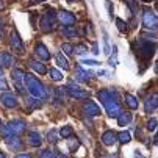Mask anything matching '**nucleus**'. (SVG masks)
<instances>
[{
  "instance_id": "nucleus-26",
  "label": "nucleus",
  "mask_w": 158,
  "mask_h": 158,
  "mask_svg": "<svg viewBox=\"0 0 158 158\" xmlns=\"http://www.w3.org/2000/svg\"><path fill=\"white\" fill-rule=\"evenodd\" d=\"M125 103L131 108V110H136L138 108V99L131 96V94H125Z\"/></svg>"
},
{
  "instance_id": "nucleus-28",
  "label": "nucleus",
  "mask_w": 158,
  "mask_h": 158,
  "mask_svg": "<svg viewBox=\"0 0 158 158\" xmlns=\"http://www.w3.org/2000/svg\"><path fill=\"white\" fill-rule=\"evenodd\" d=\"M39 158H56V153L50 149H44L39 152Z\"/></svg>"
},
{
  "instance_id": "nucleus-14",
  "label": "nucleus",
  "mask_w": 158,
  "mask_h": 158,
  "mask_svg": "<svg viewBox=\"0 0 158 158\" xmlns=\"http://www.w3.org/2000/svg\"><path fill=\"white\" fill-rule=\"evenodd\" d=\"M5 143L13 150H20L22 149V139L17 136V135H10V136H6L5 138Z\"/></svg>"
},
{
  "instance_id": "nucleus-49",
  "label": "nucleus",
  "mask_w": 158,
  "mask_h": 158,
  "mask_svg": "<svg viewBox=\"0 0 158 158\" xmlns=\"http://www.w3.org/2000/svg\"><path fill=\"white\" fill-rule=\"evenodd\" d=\"M108 158H113V156H108Z\"/></svg>"
},
{
  "instance_id": "nucleus-11",
  "label": "nucleus",
  "mask_w": 158,
  "mask_h": 158,
  "mask_svg": "<svg viewBox=\"0 0 158 158\" xmlns=\"http://www.w3.org/2000/svg\"><path fill=\"white\" fill-rule=\"evenodd\" d=\"M83 111L86 113L88 116H99V114H100L99 105H97L96 102H93V100H86V102L83 103Z\"/></svg>"
},
{
  "instance_id": "nucleus-46",
  "label": "nucleus",
  "mask_w": 158,
  "mask_h": 158,
  "mask_svg": "<svg viewBox=\"0 0 158 158\" xmlns=\"http://www.w3.org/2000/svg\"><path fill=\"white\" fill-rule=\"evenodd\" d=\"M2 72H3V69H2V67H0V75H2Z\"/></svg>"
},
{
  "instance_id": "nucleus-31",
  "label": "nucleus",
  "mask_w": 158,
  "mask_h": 158,
  "mask_svg": "<svg viewBox=\"0 0 158 158\" xmlns=\"http://www.w3.org/2000/svg\"><path fill=\"white\" fill-rule=\"evenodd\" d=\"M47 141H49L50 144H55V143L58 141V135H56V130H50V131H49V135H47Z\"/></svg>"
},
{
  "instance_id": "nucleus-23",
  "label": "nucleus",
  "mask_w": 158,
  "mask_h": 158,
  "mask_svg": "<svg viewBox=\"0 0 158 158\" xmlns=\"http://www.w3.org/2000/svg\"><path fill=\"white\" fill-rule=\"evenodd\" d=\"M131 114L130 113H121V114L118 116V125H121V127H124V125H128L130 122H131Z\"/></svg>"
},
{
  "instance_id": "nucleus-48",
  "label": "nucleus",
  "mask_w": 158,
  "mask_h": 158,
  "mask_svg": "<svg viewBox=\"0 0 158 158\" xmlns=\"http://www.w3.org/2000/svg\"><path fill=\"white\" fill-rule=\"evenodd\" d=\"M143 2H146V3H147V2H150V0H143Z\"/></svg>"
},
{
  "instance_id": "nucleus-6",
  "label": "nucleus",
  "mask_w": 158,
  "mask_h": 158,
  "mask_svg": "<svg viewBox=\"0 0 158 158\" xmlns=\"http://www.w3.org/2000/svg\"><path fill=\"white\" fill-rule=\"evenodd\" d=\"M10 46L16 53H24V42H22V38L16 30H13L10 35Z\"/></svg>"
},
{
  "instance_id": "nucleus-34",
  "label": "nucleus",
  "mask_w": 158,
  "mask_h": 158,
  "mask_svg": "<svg viewBox=\"0 0 158 158\" xmlns=\"http://www.w3.org/2000/svg\"><path fill=\"white\" fill-rule=\"evenodd\" d=\"M74 50H75L78 55H83V53L88 50V47L85 46V44H78V46H75V47H74Z\"/></svg>"
},
{
  "instance_id": "nucleus-35",
  "label": "nucleus",
  "mask_w": 158,
  "mask_h": 158,
  "mask_svg": "<svg viewBox=\"0 0 158 158\" xmlns=\"http://www.w3.org/2000/svg\"><path fill=\"white\" fill-rule=\"evenodd\" d=\"M116 24H118V28H119V31H121V33H124V31L127 30V27H125V22H124L122 19H116Z\"/></svg>"
},
{
  "instance_id": "nucleus-8",
  "label": "nucleus",
  "mask_w": 158,
  "mask_h": 158,
  "mask_svg": "<svg viewBox=\"0 0 158 158\" xmlns=\"http://www.w3.org/2000/svg\"><path fill=\"white\" fill-rule=\"evenodd\" d=\"M75 16L71 13V11H66V10H61V11H58L56 13V20H60L61 24L64 25V27H67V25H72V24H75Z\"/></svg>"
},
{
  "instance_id": "nucleus-33",
  "label": "nucleus",
  "mask_w": 158,
  "mask_h": 158,
  "mask_svg": "<svg viewBox=\"0 0 158 158\" xmlns=\"http://www.w3.org/2000/svg\"><path fill=\"white\" fill-rule=\"evenodd\" d=\"M155 128H156V119L152 118V119L147 121V130L149 131H155Z\"/></svg>"
},
{
  "instance_id": "nucleus-43",
  "label": "nucleus",
  "mask_w": 158,
  "mask_h": 158,
  "mask_svg": "<svg viewBox=\"0 0 158 158\" xmlns=\"http://www.w3.org/2000/svg\"><path fill=\"white\" fill-rule=\"evenodd\" d=\"M0 158H6V156H5V153H3V152H0Z\"/></svg>"
},
{
  "instance_id": "nucleus-5",
  "label": "nucleus",
  "mask_w": 158,
  "mask_h": 158,
  "mask_svg": "<svg viewBox=\"0 0 158 158\" xmlns=\"http://www.w3.org/2000/svg\"><path fill=\"white\" fill-rule=\"evenodd\" d=\"M11 78L14 86L17 88L19 93H24V88H25V72L22 69H13L11 71Z\"/></svg>"
},
{
  "instance_id": "nucleus-38",
  "label": "nucleus",
  "mask_w": 158,
  "mask_h": 158,
  "mask_svg": "<svg viewBox=\"0 0 158 158\" xmlns=\"http://www.w3.org/2000/svg\"><path fill=\"white\" fill-rule=\"evenodd\" d=\"M83 64H86V66H97V64H100L99 61H96V60H83L81 61Z\"/></svg>"
},
{
  "instance_id": "nucleus-40",
  "label": "nucleus",
  "mask_w": 158,
  "mask_h": 158,
  "mask_svg": "<svg viewBox=\"0 0 158 158\" xmlns=\"http://www.w3.org/2000/svg\"><path fill=\"white\" fill-rule=\"evenodd\" d=\"M16 158H31V155L30 153H19V155H16Z\"/></svg>"
},
{
  "instance_id": "nucleus-12",
  "label": "nucleus",
  "mask_w": 158,
  "mask_h": 158,
  "mask_svg": "<svg viewBox=\"0 0 158 158\" xmlns=\"http://www.w3.org/2000/svg\"><path fill=\"white\" fill-rule=\"evenodd\" d=\"M153 53H155V44L153 42L150 44V41H144L139 47V55L144 58H150Z\"/></svg>"
},
{
  "instance_id": "nucleus-47",
  "label": "nucleus",
  "mask_w": 158,
  "mask_h": 158,
  "mask_svg": "<svg viewBox=\"0 0 158 158\" xmlns=\"http://www.w3.org/2000/svg\"><path fill=\"white\" fill-rule=\"evenodd\" d=\"M36 2H46V0H36Z\"/></svg>"
},
{
  "instance_id": "nucleus-15",
  "label": "nucleus",
  "mask_w": 158,
  "mask_h": 158,
  "mask_svg": "<svg viewBox=\"0 0 158 158\" xmlns=\"http://www.w3.org/2000/svg\"><path fill=\"white\" fill-rule=\"evenodd\" d=\"M158 108V102H156V94H152L146 99L144 102V111L146 113H155Z\"/></svg>"
},
{
  "instance_id": "nucleus-18",
  "label": "nucleus",
  "mask_w": 158,
  "mask_h": 158,
  "mask_svg": "<svg viewBox=\"0 0 158 158\" xmlns=\"http://www.w3.org/2000/svg\"><path fill=\"white\" fill-rule=\"evenodd\" d=\"M27 141H28V144H30L31 147H39V146L42 144L41 135H39L38 131H30V133H28V138H27Z\"/></svg>"
},
{
  "instance_id": "nucleus-27",
  "label": "nucleus",
  "mask_w": 158,
  "mask_h": 158,
  "mask_svg": "<svg viewBox=\"0 0 158 158\" xmlns=\"http://www.w3.org/2000/svg\"><path fill=\"white\" fill-rule=\"evenodd\" d=\"M49 74H50V78H52L53 81H60V80H63V74H61L58 69H53V67H52V69L49 71Z\"/></svg>"
},
{
  "instance_id": "nucleus-17",
  "label": "nucleus",
  "mask_w": 158,
  "mask_h": 158,
  "mask_svg": "<svg viewBox=\"0 0 158 158\" xmlns=\"http://www.w3.org/2000/svg\"><path fill=\"white\" fill-rule=\"evenodd\" d=\"M14 64V56L10 55L8 52H2L0 53V67H11Z\"/></svg>"
},
{
  "instance_id": "nucleus-24",
  "label": "nucleus",
  "mask_w": 158,
  "mask_h": 158,
  "mask_svg": "<svg viewBox=\"0 0 158 158\" xmlns=\"http://www.w3.org/2000/svg\"><path fill=\"white\" fill-rule=\"evenodd\" d=\"M72 133H74V130H72L71 125H64L60 130V136L64 138V139H69V138H72Z\"/></svg>"
},
{
  "instance_id": "nucleus-44",
  "label": "nucleus",
  "mask_w": 158,
  "mask_h": 158,
  "mask_svg": "<svg viewBox=\"0 0 158 158\" xmlns=\"http://www.w3.org/2000/svg\"><path fill=\"white\" fill-rule=\"evenodd\" d=\"M3 8V3H2V0H0V10H2Z\"/></svg>"
},
{
  "instance_id": "nucleus-41",
  "label": "nucleus",
  "mask_w": 158,
  "mask_h": 158,
  "mask_svg": "<svg viewBox=\"0 0 158 158\" xmlns=\"http://www.w3.org/2000/svg\"><path fill=\"white\" fill-rule=\"evenodd\" d=\"M135 158H146L141 152H138V150H135Z\"/></svg>"
},
{
  "instance_id": "nucleus-9",
  "label": "nucleus",
  "mask_w": 158,
  "mask_h": 158,
  "mask_svg": "<svg viewBox=\"0 0 158 158\" xmlns=\"http://www.w3.org/2000/svg\"><path fill=\"white\" fill-rule=\"evenodd\" d=\"M25 122L22 121V119H13L6 124V128L10 130L11 135H20L22 131H25Z\"/></svg>"
},
{
  "instance_id": "nucleus-16",
  "label": "nucleus",
  "mask_w": 158,
  "mask_h": 158,
  "mask_svg": "<svg viewBox=\"0 0 158 158\" xmlns=\"http://www.w3.org/2000/svg\"><path fill=\"white\" fill-rule=\"evenodd\" d=\"M102 143L105 146H113L118 143V138H116V133L113 130H106L103 135H102Z\"/></svg>"
},
{
  "instance_id": "nucleus-13",
  "label": "nucleus",
  "mask_w": 158,
  "mask_h": 158,
  "mask_svg": "<svg viewBox=\"0 0 158 158\" xmlns=\"http://www.w3.org/2000/svg\"><path fill=\"white\" fill-rule=\"evenodd\" d=\"M35 53H36L38 58H41L44 61H49L50 60V52L47 50V47L44 46L42 42H38L36 46H35Z\"/></svg>"
},
{
  "instance_id": "nucleus-36",
  "label": "nucleus",
  "mask_w": 158,
  "mask_h": 158,
  "mask_svg": "<svg viewBox=\"0 0 158 158\" xmlns=\"http://www.w3.org/2000/svg\"><path fill=\"white\" fill-rule=\"evenodd\" d=\"M8 89H10V86H8L6 80H5V78H0V91H3V93H6Z\"/></svg>"
},
{
  "instance_id": "nucleus-7",
  "label": "nucleus",
  "mask_w": 158,
  "mask_h": 158,
  "mask_svg": "<svg viewBox=\"0 0 158 158\" xmlns=\"http://www.w3.org/2000/svg\"><path fill=\"white\" fill-rule=\"evenodd\" d=\"M66 89H67V94H69L71 97H74V99H78V100H83V99H88L89 97V94L86 93V91H83V89L80 88V86H74V83H69L66 86Z\"/></svg>"
},
{
  "instance_id": "nucleus-25",
  "label": "nucleus",
  "mask_w": 158,
  "mask_h": 158,
  "mask_svg": "<svg viewBox=\"0 0 158 158\" xmlns=\"http://www.w3.org/2000/svg\"><path fill=\"white\" fill-rule=\"evenodd\" d=\"M116 138H118L119 143H122V144H128V143L131 141V135H130L128 131H121V133H116Z\"/></svg>"
},
{
  "instance_id": "nucleus-1",
  "label": "nucleus",
  "mask_w": 158,
  "mask_h": 158,
  "mask_svg": "<svg viewBox=\"0 0 158 158\" xmlns=\"http://www.w3.org/2000/svg\"><path fill=\"white\" fill-rule=\"evenodd\" d=\"M99 100L102 102V105L105 106L106 113L110 118H118L121 114V103L118 100V94L114 91H110V89H102L97 93Z\"/></svg>"
},
{
  "instance_id": "nucleus-39",
  "label": "nucleus",
  "mask_w": 158,
  "mask_h": 158,
  "mask_svg": "<svg viewBox=\"0 0 158 158\" xmlns=\"http://www.w3.org/2000/svg\"><path fill=\"white\" fill-rule=\"evenodd\" d=\"M77 147H78V141H77V139L74 141V139L69 138V149H71V150H75Z\"/></svg>"
},
{
  "instance_id": "nucleus-45",
  "label": "nucleus",
  "mask_w": 158,
  "mask_h": 158,
  "mask_svg": "<svg viewBox=\"0 0 158 158\" xmlns=\"http://www.w3.org/2000/svg\"><path fill=\"white\" fill-rule=\"evenodd\" d=\"M67 2H69V3H72V2H77V0H67Z\"/></svg>"
},
{
  "instance_id": "nucleus-37",
  "label": "nucleus",
  "mask_w": 158,
  "mask_h": 158,
  "mask_svg": "<svg viewBox=\"0 0 158 158\" xmlns=\"http://www.w3.org/2000/svg\"><path fill=\"white\" fill-rule=\"evenodd\" d=\"M27 103H28V106H30V108H38V106L41 105L36 99H28V100H27Z\"/></svg>"
},
{
  "instance_id": "nucleus-2",
  "label": "nucleus",
  "mask_w": 158,
  "mask_h": 158,
  "mask_svg": "<svg viewBox=\"0 0 158 158\" xmlns=\"http://www.w3.org/2000/svg\"><path fill=\"white\" fill-rule=\"evenodd\" d=\"M25 85H27V89L28 93L35 97V99H47V91L44 85L31 74H25Z\"/></svg>"
},
{
  "instance_id": "nucleus-32",
  "label": "nucleus",
  "mask_w": 158,
  "mask_h": 158,
  "mask_svg": "<svg viewBox=\"0 0 158 158\" xmlns=\"http://www.w3.org/2000/svg\"><path fill=\"white\" fill-rule=\"evenodd\" d=\"M110 42H108V35L103 31V53L105 55H110Z\"/></svg>"
},
{
  "instance_id": "nucleus-29",
  "label": "nucleus",
  "mask_w": 158,
  "mask_h": 158,
  "mask_svg": "<svg viewBox=\"0 0 158 158\" xmlns=\"http://www.w3.org/2000/svg\"><path fill=\"white\" fill-rule=\"evenodd\" d=\"M61 53H64V55H72L74 53V46H71V44H67V42H64L63 46H61Z\"/></svg>"
},
{
  "instance_id": "nucleus-30",
  "label": "nucleus",
  "mask_w": 158,
  "mask_h": 158,
  "mask_svg": "<svg viewBox=\"0 0 158 158\" xmlns=\"http://www.w3.org/2000/svg\"><path fill=\"white\" fill-rule=\"evenodd\" d=\"M118 64V46H113V56L110 58V66Z\"/></svg>"
},
{
  "instance_id": "nucleus-10",
  "label": "nucleus",
  "mask_w": 158,
  "mask_h": 158,
  "mask_svg": "<svg viewBox=\"0 0 158 158\" xmlns=\"http://www.w3.org/2000/svg\"><path fill=\"white\" fill-rule=\"evenodd\" d=\"M0 102H2V105L3 106H6V108H16L17 106V97L13 94V93H2L0 94Z\"/></svg>"
},
{
  "instance_id": "nucleus-20",
  "label": "nucleus",
  "mask_w": 158,
  "mask_h": 158,
  "mask_svg": "<svg viewBox=\"0 0 158 158\" xmlns=\"http://www.w3.org/2000/svg\"><path fill=\"white\" fill-rule=\"evenodd\" d=\"M55 61H56V64H58L60 67H63V71H67V69H69V61H67V58H66L61 52L55 55Z\"/></svg>"
},
{
  "instance_id": "nucleus-4",
  "label": "nucleus",
  "mask_w": 158,
  "mask_h": 158,
  "mask_svg": "<svg viewBox=\"0 0 158 158\" xmlns=\"http://www.w3.org/2000/svg\"><path fill=\"white\" fill-rule=\"evenodd\" d=\"M143 25L147 30H156L158 19H156V14L150 8H144V11H143Z\"/></svg>"
},
{
  "instance_id": "nucleus-19",
  "label": "nucleus",
  "mask_w": 158,
  "mask_h": 158,
  "mask_svg": "<svg viewBox=\"0 0 158 158\" xmlns=\"http://www.w3.org/2000/svg\"><path fill=\"white\" fill-rule=\"evenodd\" d=\"M74 75H75V78H77L78 81H88V80H89V74L83 69L81 66H77V67H75V74H74Z\"/></svg>"
},
{
  "instance_id": "nucleus-3",
  "label": "nucleus",
  "mask_w": 158,
  "mask_h": 158,
  "mask_svg": "<svg viewBox=\"0 0 158 158\" xmlns=\"http://www.w3.org/2000/svg\"><path fill=\"white\" fill-rule=\"evenodd\" d=\"M55 22H56V14L53 10H47L46 14L41 17V22H39V27L44 33H49L55 28Z\"/></svg>"
},
{
  "instance_id": "nucleus-21",
  "label": "nucleus",
  "mask_w": 158,
  "mask_h": 158,
  "mask_svg": "<svg viewBox=\"0 0 158 158\" xmlns=\"http://www.w3.org/2000/svg\"><path fill=\"white\" fill-rule=\"evenodd\" d=\"M30 67L35 71V72H38L39 75H44V74H47V67L44 66L42 63H38V61H30Z\"/></svg>"
},
{
  "instance_id": "nucleus-22",
  "label": "nucleus",
  "mask_w": 158,
  "mask_h": 158,
  "mask_svg": "<svg viewBox=\"0 0 158 158\" xmlns=\"http://www.w3.org/2000/svg\"><path fill=\"white\" fill-rule=\"evenodd\" d=\"M61 33L66 36V38H77L78 36V31L74 25H67V27H63L61 28Z\"/></svg>"
},
{
  "instance_id": "nucleus-42",
  "label": "nucleus",
  "mask_w": 158,
  "mask_h": 158,
  "mask_svg": "<svg viewBox=\"0 0 158 158\" xmlns=\"http://www.w3.org/2000/svg\"><path fill=\"white\" fill-rule=\"evenodd\" d=\"M93 52H94V53H96V55H97V53H99V50H97V44H94V47H93Z\"/></svg>"
}]
</instances>
